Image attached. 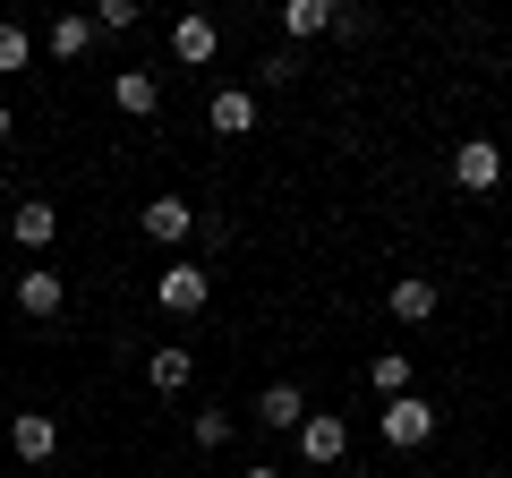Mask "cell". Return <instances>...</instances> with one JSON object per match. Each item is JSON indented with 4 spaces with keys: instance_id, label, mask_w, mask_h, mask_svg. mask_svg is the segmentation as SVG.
Masks as SVG:
<instances>
[{
    "instance_id": "obj_1",
    "label": "cell",
    "mask_w": 512,
    "mask_h": 478,
    "mask_svg": "<svg viewBox=\"0 0 512 478\" xmlns=\"http://www.w3.org/2000/svg\"><path fill=\"white\" fill-rule=\"evenodd\" d=\"M436 427H444V410L427 402V393H402V402L376 410V436L393 444V453H427V444H436Z\"/></svg>"
},
{
    "instance_id": "obj_2",
    "label": "cell",
    "mask_w": 512,
    "mask_h": 478,
    "mask_svg": "<svg viewBox=\"0 0 512 478\" xmlns=\"http://www.w3.org/2000/svg\"><path fill=\"white\" fill-rule=\"evenodd\" d=\"M205 299H214V274H205L197 257H171L163 274H154V308L163 316H197Z\"/></svg>"
},
{
    "instance_id": "obj_3",
    "label": "cell",
    "mask_w": 512,
    "mask_h": 478,
    "mask_svg": "<svg viewBox=\"0 0 512 478\" xmlns=\"http://www.w3.org/2000/svg\"><path fill=\"white\" fill-rule=\"evenodd\" d=\"M453 188L461 197H495L504 188V146L495 137H461L453 146Z\"/></svg>"
},
{
    "instance_id": "obj_4",
    "label": "cell",
    "mask_w": 512,
    "mask_h": 478,
    "mask_svg": "<svg viewBox=\"0 0 512 478\" xmlns=\"http://www.w3.org/2000/svg\"><path fill=\"white\" fill-rule=\"evenodd\" d=\"M214 52H222V26L205 18V9L171 18V60H180V69H214Z\"/></svg>"
},
{
    "instance_id": "obj_5",
    "label": "cell",
    "mask_w": 512,
    "mask_h": 478,
    "mask_svg": "<svg viewBox=\"0 0 512 478\" xmlns=\"http://www.w3.org/2000/svg\"><path fill=\"white\" fill-rule=\"evenodd\" d=\"M137 231H146L154 248H188V239H197V205L188 197H154L146 214H137Z\"/></svg>"
},
{
    "instance_id": "obj_6",
    "label": "cell",
    "mask_w": 512,
    "mask_h": 478,
    "mask_svg": "<svg viewBox=\"0 0 512 478\" xmlns=\"http://www.w3.org/2000/svg\"><path fill=\"white\" fill-rule=\"evenodd\" d=\"M9 453H18L26 470H43V461L60 453V419L52 410H18V419H9Z\"/></svg>"
},
{
    "instance_id": "obj_7",
    "label": "cell",
    "mask_w": 512,
    "mask_h": 478,
    "mask_svg": "<svg viewBox=\"0 0 512 478\" xmlns=\"http://www.w3.org/2000/svg\"><path fill=\"white\" fill-rule=\"evenodd\" d=\"M342 453H350V427L333 419V410H308V419H299V461H316V470H333Z\"/></svg>"
},
{
    "instance_id": "obj_8",
    "label": "cell",
    "mask_w": 512,
    "mask_h": 478,
    "mask_svg": "<svg viewBox=\"0 0 512 478\" xmlns=\"http://www.w3.org/2000/svg\"><path fill=\"white\" fill-rule=\"evenodd\" d=\"M9 239H18L26 257H43L60 239V205H43V197H26V205H9Z\"/></svg>"
},
{
    "instance_id": "obj_9",
    "label": "cell",
    "mask_w": 512,
    "mask_h": 478,
    "mask_svg": "<svg viewBox=\"0 0 512 478\" xmlns=\"http://www.w3.org/2000/svg\"><path fill=\"white\" fill-rule=\"evenodd\" d=\"M146 385L154 393H188V385H197V350H188V342H154L146 350Z\"/></svg>"
},
{
    "instance_id": "obj_10",
    "label": "cell",
    "mask_w": 512,
    "mask_h": 478,
    "mask_svg": "<svg viewBox=\"0 0 512 478\" xmlns=\"http://www.w3.org/2000/svg\"><path fill=\"white\" fill-rule=\"evenodd\" d=\"M205 129H214V137H256V94H248V86H214Z\"/></svg>"
},
{
    "instance_id": "obj_11",
    "label": "cell",
    "mask_w": 512,
    "mask_h": 478,
    "mask_svg": "<svg viewBox=\"0 0 512 478\" xmlns=\"http://www.w3.org/2000/svg\"><path fill=\"white\" fill-rule=\"evenodd\" d=\"M9 291H18V316H35V325H52V316L69 308V282H60V274H43V265H35V274H18Z\"/></svg>"
},
{
    "instance_id": "obj_12",
    "label": "cell",
    "mask_w": 512,
    "mask_h": 478,
    "mask_svg": "<svg viewBox=\"0 0 512 478\" xmlns=\"http://www.w3.org/2000/svg\"><path fill=\"white\" fill-rule=\"evenodd\" d=\"M299 419H308V393L299 385H265L256 393V427H265V436H299Z\"/></svg>"
},
{
    "instance_id": "obj_13",
    "label": "cell",
    "mask_w": 512,
    "mask_h": 478,
    "mask_svg": "<svg viewBox=\"0 0 512 478\" xmlns=\"http://www.w3.org/2000/svg\"><path fill=\"white\" fill-rule=\"evenodd\" d=\"M384 308L402 316V325H427V316L444 308V291H436V274H402L393 291H384Z\"/></svg>"
},
{
    "instance_id": "obj_14",
    "label": "cell",
    "mask_w": 512,
    "mask_h": 478,
    "mask_svg": "<svg viewBox=\"0 0 512 478\" xmlns=\"http://www.w3.org/2000/svg\"><path fill=\"white\" fill-rule=\"evenodd\" d=\"M316 35H333V0H282V52H299Z\"/></svg>"
},
{
    "instance_id": "obj_15",
    "label": "cell",
    "mask_w": 512,
    "mask_h": 478,
    "mask_svg": "<svg viewBox=\"0 0 512 478\" xmlns=\"http://www.w3.org/2000/svg\"><path fill=\"white\" fill-rule=\"evenodd\" d=\"M111 103H120L128 120H154V111H163V86H154V69H120V77H111Z\"/></svg>"
},
{
    "instance_id": "obj_16",
    "label": "cell",
    "mask_w": 512,
    "mask_h": 478,
    "mask_svg": "<svg viewBox=\"0 0 512 478\" xmlns=\"http://www.w3.org/2000/svg\"><path fill=\"white\" fill-rule=\"evenodd\" d=\"M43 52H52V60H86V52H94V18H77V9H69V18H52Z\"/></svg>"
},
{
    "instance_id": "obj_17",
    "label": "cell",
    "mask_w": 512,
    "mask_h": 478,
    "mask_svg": "<svg viewBox=\"0 0 512 478\" xmlns=\"http://www.w3.org/2000/svg\"><path fill=\"white\" fill-rule=\"evenodd\" d=\"M367 385H376L384 402H402L410 393V350H376V359H367Z\"/></svg>"
},
{
    "instance_id": "obj_18",
    "label": "cell",
    "mask_w": 512,
    "mask_h": 478,
    "mask_svg": "<svg viewBox=\"0 0 512 478\" xmlns=\"http://www.w3.org/2000/svg\"><path fill=\"white\" fill-rule=\"evenodd\" d=\"M231 436H239V419H231V410H197V419H188V444H197V453H222Z\"/></svg>"
},
{
    "instance_id": "obj_19",
    "label": "cell",
    "mask_w": 512,
    "mask_h": 478,
    "mask_svg": "<svg viewBox=\"0 0 512 478\" xmlns=\"http://www.w3.org/2000/svg\"><path fill=\"white\" fill-rule=\"evenodd\" d=\"M26 60H35V35H26L18 18H0V77H18Z\"/></svg>"
},
{
    "instance_id": "obj_20",
    "label": "cell",
    "mask_w": 512,
    "mask_h": 478,
    "mask_svg": "<svg viewBox=\"0 0 512 478\" xmlns=\"http://www.w3.org/2000/svg\"><path fill=\"white\" fill-rule=\"evenodd\" d=\"M128 26H137V0H103L94 9V35H128Z\"/></svg>"
},
{
    "instance_id": "obj_21",
    "label": "cell",
    "mask_w": 512,
    "mask_h": 478,
    "mask_svg": "<svg viewBox=\"0 0 512 478\" xmlns=\"http://www.w3.org/2000/svg\"><path fill=\"white\" fill-rule=\"evenodd\" d=\"M239 478H291V470H274V461H248V470H239Z\"/></svg>"
},
{
    "instance_id": "obj_22",
    "label": "cell",
    "mask_w": 512,
    "mask_h": 478,
    "mask_svg": "<svg viewBox=\"0 0 512 478\" xmlns=\"http://www.w3.org/2000/svg\"><path fill=\"white\" fill-rule=\"evenodd\" d=\"M9 137H18V111H9V103H0V146H9Z\"/></svg>"
},
{
    "instance_id": "obj_23",
    "label": "cell",
    "mask_w": 512,
    "mask_h": 478,
    "mask_svg": "<svg viewBox=\"0 0 512 478\" xmlns=\"http://www.w3.org/2000/svg\"><path fill=\"white\" fill-rule=\"evenodd\" d=\"M9 282H18V274H9V265H0V299H9Z\"/></svg>"
}]
</instances>
